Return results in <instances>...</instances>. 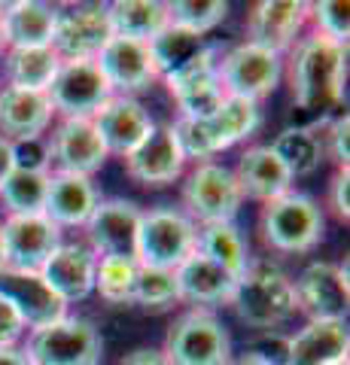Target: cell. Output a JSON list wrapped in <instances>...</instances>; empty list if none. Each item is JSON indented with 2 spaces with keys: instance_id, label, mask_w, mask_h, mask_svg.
I'll list each match as a JSON object with an SVG mask.
<instances>
[{
  "instance_id": "obj_1",
  "label": "cell",
  "mask_w": 350,
  "mask_h": 365,
  "mask_svg": "<svg viewBox=\"0 0 350 365\" xmlns=\"http://www.w3.org/2000/svg\"><path fill=\"white\" fill-rule=\"evenodd\" d=\"M347 79V46L311 34L292 49V101L304 113H329L341 104Z\"/></svg>"
},
{
  "instance_id": "obj_2",
  "label": "cell",
  "mask_w": 350,
  "mask_h": 365,
  "mask_svg": "<svg viewBox=\"0 0 350 365\" xmlns=\"http://www.w3.org/2000/svg\"><path fill=\"white\" fill-rule=\"evenodd\" d=\"M229 304L235 307L241 323L259 332H274L289 323L299 311L296 287L284 271L271 262H250L247 271L235 280Z\"/></svg>"
},
{
  "instance_id": "obj_3",
  "label": "cell",
  "mask_w": 350,
  "mask_h": 365,
  "mask_svg": "<svg viewBox=\"0 0 350 365\" xmlns=\"http://www.w3.org/2000/svg\"><path fill=\"white\" fill-rule=\"evenodd\" d=\"M162 353L168 365H229L232 338L213 311L189 307L168 329Z\"/></svg>"
},
{
  "instance_id": "obj_4",
  "label": "cell",
  "mask_w": 350,
  "mask_h": 365,
  "mask_svg": "<svg viewBox=\"0 0 350 365\" xmlns=\"http://www.w3.org/2000/svg\"><path fill=\"white\" fill-rule=\"evenodd\" d=\"M195 244H198V225L183 210L155 207L140 213L134 259H138V265L146 268L174 271L180 262H186L195 253Z\"/></svg>"
},
{
  "instance_id": "obj_5",
  "label": "cell",
  "mask_w": 350,
  "mask_h": 365,
  "mask_svg": "<svg viewBox=\"0 0 350 365\" xmlns=\"http://www.w3.org/2000/svg\"><path fill=\"white\" fill-rule=\"evenodd\" d=\"M262 241L277 253H308L323 241V210L317 201L299 192H287L274 201H268L259 216Z\"/></svg>"
},
{
  "instance_id": "obj_6",
  "label": "cell",
  "mask_w": 350,
  "mask_h": 365,
  "mask_svg": "<svg viewBox=\"0 0 350 365\" xmlns=\"http://www.w3.org/2000/svg\"><path fill=\"white\" fill-rule=\"evenodd\" d=\"M31 365H98L104 356V338L83 317H61L34 329L21 347Z\"/></svg>"
},
{
  "instance_id": "obj_7",
  "label": "cell",
  "mask_w": 350,
  "mask_h": 365,
  "mask_svg": "<svg viewBox=\"0 0 350 365\" xmlns=\"http://www.w3.org/2000/svg\"><path fill=\"white\" fill-rule=\"evenodd\" d=\"M183 204L192 222H235L244 204V192L235 180V170L220 162H198L189 180L183 182Z\"/></svg>"
},
{
  "instance_id": "obj_8",
  "label": "cell",
  "mask_w": 350,
  "mask_h": 365,
  "mask_svg": "<svg viewBox=\"0 0 350 365\" xmlns=\"http://www.w3.org/2000/svg\"><path fill=\"white\" fill-rule=\"evenodd\" d=\"M217 73L225 95L259 104L277 88L284 76V58L256 43H238L222 55V61H217Z\"/></svg>"
},
{
  "instance_id": "obj_9",
  "label": "cell",
  "mask_w": 350,
  "mask_h": 365,
  "mask_svg": "<svg viewBox=\"0 0 350 365\" xmlns=\"http://www.w3.org/2000/svg\"><path fill=\"white\" fill-rule=\"evenodd\" d=\"M113 37L107 4H76L58 9L52 52L61 61H95Z\"/></svg>"
},
{
  "instance_id": "obj_10",
  "label": "cell",
  "mask_w": 350,
  "mask_h": 365,
  "mask_svg": "<svg viewBox=\"0 0 350 365\" xmlns=\"http://www.w3.org/2000/svg\"><path fill=\"white\" fill-rule=\"evenodd\" d=\"M46 95L64 119H92L113 98V88L95 61H61Z\"/></svg>"
},
{
  "instance_id": "obj_11",
  "label": "cell",
  "mask_w": 350,
  "mask_h": 365,
  "mask_svg": "<svg viewBox=\"0 0 350 365\" xmlns=\"http://www.w3.org/2000/svg\"><path fill=\"white\" fill-rule=\"evenodd\" d=\"M0 241H4L6 271H40L61 244V228L49 216H6L0 222Z\"/></svg>"
},
{
  "instance_id": "obj_12",
  "label": "cell",
  "mask_w": 350,
  "mask_h": 365,
  "mask_svg": "<svg viewBox=\"0 0 350 365\" xmlns=\"http://www.w3.org/2000/svg\"><path fill=\"white\" fill-rule=\"evenodd\" d=\"M165 86L171 91V98L177 101L183 119H210L222 107V101L229 98L220 83L217 55H213L210 46L180 73L165 76Z\"/></svg>"
},
{
  "instance_id": "obj_13",
  "label": "cell",
  "mask_w": 350,
  "mask_h": 365,
  "mask_svg": "<svg viewBox=\"0 0 350 365\" xmlns=\"http://www.w3.org/2000/svg\"><path fill=\"white\" fill-rule=\"evenodd\" d=\"M292 287H296L299 311H304L311 319H335V323L347 319V304H350L347 262L344 265L311 262Z\"/></svg>"
},
{
  "instance_id": "obj_14",
  "label": "cell",
  "mask_w": 350,
  "mask_h": 365,
  "mask_svg": "<svg viewBox=\"0 0 350 365\" xmlns=\"http://www.w3.org/2000/svg\"><path fill=\"white\" fill-rule=\"evenodd\" d=\"M95 64L101 67L113 95L134 98L138 91H146L159 79L150 46L138 40H125V37H110V43L98 52Z\"/></svg>"
},
{
  "instance_id": "obj_15",
  "label": "cell",
  "mask_w": 350,
  "mask_h": 365,
  "mask_svg": "<svg viewBox=\"0 0 350 365\" xmlns=\"http://www.w3.org/2000/svg\"><path fill=\"white\" fill-rule=\"evenodd\" d=\"M92 122L101 134L107 155H119V158H125L128 153L138 150L155 128V122L150 119V113H146L140 101L125 95H113L92 116Z\"/></svg>"
},
{
  "instance_id": "obj_16",
  "label": "cell",
  "mask_w": 350,
  "mask_h": 365,
  "mask_svg": "<svg viewBox=\"0 0 350 365\" xmlns=\"http://www.w3.org/2000/svg\"><path fill=\"white\" fill-rule=\"evenodd\" d=\"M140 213L143 210H138V204L125 198L98 201L95 213L83 225L88 237V250L95 256H134Z\"/></svg>"
},
{
  "instance_id": "obj_17",
  "label": "cell",
  "mask_w": 350,
  "mask_h": 365,
  "mask_svg": "<svg viewBox=\"0 0 350 365\" xmlns=\"http://www.w3.org/2000/svg\"><path fill=\"white\" fill-rule=\"evenodd\" d=\"M49 155L61 174L92 177L104 168L107 150L92 119H61V125L49 137Z\"/></svg>"
},
{
  "instance_id": "obj_18",
  "label": "cell",
  "mask_w": 350,
  "mask_h": 365,
  "mask_svg": "<svg viewBox=\"0 0 350 365\" xmlns=\"http://www.w3.org/2000/svg\"><path fill=\"white\" fill-rule=\"evenodd\" d=\"M0 295L16 307L19 319L31 332L67 317V304L49 289L40 271H4L0 274Z\"/></svg>"
},
{
  "instance_id": "obj_19",
  "label": "cell",
  "mask_w": 350,
  "mask_h": 365,
  "mask_svg": "<svg viewBox=\"0 0 350 365\" xmlns=\"http://www.w3.org/2000/svg\"><path fill=\"white\" fill-rule=\"evenodd\" d=\"M308 21V4L302 0H262L247 16V34L262 49L284 55L299 43V34Z\"/></svg>"
},
{
  "instance_id": "obj_20",
  "label": "cell",
  "mask_w": 350,
  "mask_h": 365,
  "mask_svg": "<svg viewBox=\"0 0 350 365\" xmlns=\"http://www.w3.org/2000/svg\"><path fill=\"white\" fill-rule=\"evenodd\" d=\"M95 265L98 256L86 244H58V250L43 262L40 277L64 304H76L95 289Z\"/></svg>"
},
{
  "instance_id": "obj_21",
  "label": "cell",
  "mask_w": 350,
  "mask_h": 365,
  "mask_svg": "<svg viewBox=\"0 0 350 365\" xmlns=\"http://www.w3.org/2000/svg\"><path fill=\"white\" fill-rule=\"evenodd\" d=\"M186 168V158L177 146V137L171 125H155L153 134L138 146L134 153L125 155V170L134 182L140 186H168L174 182Z\"/></svg>"
},
{
  "instance_id": "obj_22",
  "label": "cell",
  "mask_w": 350,
  "mask_h": 365,
  "mask_svg": "<svg viewBox=\"0 0 350 365\" xmlns=\"http://www.w3.org/2000/svg\"><path fill=\"white\" fill-rule=\"evenodd\" d=\"M58 9L43 0H16L0 6V43L6 49H46L52 46Z\"/></svg>"
},
{
  "instance_id": "obj_23",
  "label": "cell",
  "mask_w": 350,
  "mask_h": 365,
  "mask_svg": "<svg viewBox=\"0 0 350 365\" xmlns=\"http://www.w3.org/2000/svg\"><path fill=\"white\" fill-rule=\"evenodd\" d=\"M52 101L46 91H25V88H0V137L9 143L34 140L43 137L52 125Z\"/></svg>"
},
{
  "instance_id": "obj_24",
  "label": "cell",
  "mask_w": 350,
  "mask_h": 365,
  "mask_svg": "<svg viewBox=\"0 0 350 365\" xmlns=\"http://www.w3.org/2000/svg\"><path fill=\"white\" fill-rule=\"evenodd\" d=\"M174 277H177L180 302L205 307V311L210 304H229L232 292H235V280H238L225 268H220L217 262L201 256L198 250L174 268Z\"/></svg>"
},
{
  "instance_id": "obj_25",
  "label": "cell",
  "mask_w": 350,
  "mask_h": 365,
  "mask_svg": "<svg viewBox=\"0 0 350 365\" xmlns=\"http://www.w3.org/2000/svg\"><path fill=\"white\" fill-rule=\"evenodd\" d=\"M98 189L92 177L80 174H61L55 170L49 174V189H46V204H43V216L58 225V228H76L86 225L88 216L98 207Z\"/></svg>"
},
{
  "instance_id": "obj_26",
  "label": "cell",
  "mask_w": 350,
  "mask_h": 365,
  "mask_svg": "<svg viewBox=\"0 0 350 365\" xmlns=\"http://www.w3.org/2000/svg\"><path fill=\"white\" fill-rule=\"evenodd\" d=\"M235 180H238L244 198H253L262 204L292 192V174L271 146H250L241 155L238 168H235Z\"/></svg>"
},
{
  "instance_id": "obj_27",
  "label": "cell",
  "mask_w": 350,
  "mask_h": 365,
  "mask_svg": "<svg viewBox=\"0 0 350 365\" xmlns=\"http://www.w3.org/2000/svg\"><path fill=\"white\" fill-rule=\"evenodd\" d=\"M350 350L347 323L335 319H311L308 326L287 338V362L284 365H329L344 359Z\"/></svg>"
},
{
  "instance_id": "obj_28",
  "label": "cell",
  "mask_w": 350,
  "mask_h": 365,
  "mask_svg": "<svg viewBox=\"0 0 350 365\" xmlns=\"http://www.w3.org/2000/svg\"><path fill=\"white\" fill-rule=\"evenodd\" d=\"M195 122L201 125V134H205L210 155H217L222 150H229V146L247 140V137H253L259 122H262V113H259V104H253V101L229 95L210 119H195Z\"/></svg>"
},
{
  "instance_id": "obj_29",
  "label": "cell",
  "mask_w": 350,
  "mask_h": 365,
  "mask_svg": "<svg viewBox=\"0 0 350 365\" xmlns=\"http://www.w3.org/2000/svg\"><path fill=\"white\" fill-rule=\"evenodd\" d=\"M107 16L113 37L138 43H150L171 25L168 4H159V0H116V4H107Z\"/></svg>"
},
{
  "instance_id": "obj_30",
  "label": "cell",
  "mask_w": 350,
  "mask_h": 365,
  "mask_svg": "<svg viewBox=\"0 0 350 365\" xmlns=\"http://www.w3.org/2000/svg\"><path fill=\"white\" fill-rule=\"evenodd\" d=\"M195 250L201 256H207L210 262H217L220 268H225L232 277H241L250 265V250L241 235V228L235 222H217V225H201L198 228V244Z\"/></svg>"
},
{
  "instance_id": "obj_31",
  "label": "cell",
  "mask_w": 350,
  "mask_h": 365,
  "mask_svg": "<svg viewBox=\"0 0 350 365\" xmlns=\"http://www.w3.org/2000/svg\"><path fill=\"white\" fill-rule=\"evenodd\" d=\"M61 67V58L46 49H9L6 52V76L13 88L25 91H49L55 73Z\"/></svg>"
},
{
  "instance_id": "obj_32",
  "label": "cell",
  "mask_w": 350,
  "mask_h": 365,
  "mask_svg": "<svg viewBox=\"0 0 350 365\" xmlns=\"http://www.w3.org/2000/svg\"><path fill=\"white\" fill-rule=\"evenodd\" d=\"M146 46H150V55H153L155 71H159V79L180 73L183 67H189L201 52L207 49L205 37H195V34H189L183 28H174V25H168L159 37H153Z\"/></svg>"
},
{
  "instance_id": "obj_33",
  "label": "cell",
  "mask_w": 350,
  "mask_h": 365,
  "mask_svg": "<svg viewBox=\"0 0 350 365\" xmlns=\"http://www.w3.org/2000/svg\"><path fill=\"white\" fill-rule=\"evenodd\" d=\"M271 150L287 165V170L296 177H308L323 162V137H317V128H287L271 143Z\"/></svg>"
},
{
  "instance_id": "obj_34",
  "label": "cell",
  "mask_w": 350,
  "mask_h": 365,
  "mask_svg": "<svg viewBox=\"0 0 350 365\" xmlns=\"http://www.w3.org/2000/svg\"><path fill=\"white\" fill-rule=\"evenodd\" d=\"M52 174V170H49ZM49 174H37V170H16L4 180L0 186V201L9 210V216H31L43 213L49 189Z\"/></svg>"
},
{
  "instance_id": "obj_35",
  "label": "cell",
  "mask_w": 350,
  "mask_h": 365,
  "mask_svg": "<svg viewBox=\"0 0 350 365\" xmlns=\"http://www.w3.org/2000/svg\"><path fill=\"white\" fill-rule=\"evenodd\" d=\"M138 259L134 256H98L95 289L107 304H131L134 280H138Z\"/></svg>"
},
{
  "instance_id": "obj_36",
  "label": "cell",
  "mask_w": 350,
  "mask_h": 365,
  "mask_svg": "<svg viewBox=\"0 0 350 365\" xmlns=\"http://www.w3.org/2000/svg\"><path fill=\"white\" fill-rule=\"evenodd\" d=\"M229 16V4L225 0H174L168 4V19L174 28H183L195 37H205Z\"/></svg>"
},
{
  "instance_id": "obj_37",
  "label": "cell",
  "mask_w": 350,
  "mask_h": 365,
  "mask_svg": "<svg viewBox=\"0 0 350 365\" xmlns=\"http://www.w3.org/2000/svg\"><path fill=\"white\" fill-rule=\"evenodd\" d=\"M180 302V292H177V277L174 271H165V268H138V280H134V299L131 304L138 307H168Z\"/></svg>"
},
{
  "instance_id": "obj_38",
  "label": "cell",
  "mask_w": 350,
  "mask_h": 365,
  "mask_svg": "<svg viewBox=\"0 0 350 365\" xmlns=\"http://www.w3.org/2000/svg\"><path fill=\"white\" fill-rule=\"evenodd\" d=\"M350 6L341 4V0H320V4H308V19L317 25L320 37L332 40V43H341L347 46V37H350Z\"/></svg>"
},
{
  "instance_id": "obj_39",
  "label": "cell",
  "mask_w": 350,
  "mask_h": 365,
  "mask_svg": "<svg viewBox=\"0 0 350 365\" xmlns=\"http://www.w3.org/2000/svg\"><path fill=\"white\" fill-rule=\"evenodd\" d=\"M13 168L16 170H37V174H49L52 155L46 137H34V140H16L13 143Z\"/></svg>"
},
{
  "instance_id": "obj_40",
  "label": "cell",
  "mask_w": 350,
  "mask_h": 365,
  "mask_svg": "<svg viewBox=\"0 0 350 365\" xmlns=\"http://www.w3.org/2000/svg\"><path fill=\"white\" fill-rule=\"evenodd\" d=\"M323 153H329L338 162V168H347V162H350V116H347V110L332 119H326Z\"/></svg>"
},
{
  "instance_id": "obj_41",
  "label": "cell",
  "mask_w": 350,
  "mask_h": 365,
  "mask_svg": "<svg viewBox=\"0 0 350 365\" xmlns=\"http://www.w3.org/2000/svg\"><path fill=\"white\" fill-rule=\"evenodd\" d=\"M329 207L338 216V222H350V170L338 168V174L332 177L329 186Z\"/></svg>"
},
{
  "instance_id": "obj_42",
  "label": "cell",
  "mask_w": 350,
  "mask_h": 365,
  "mask_svg": "<svg viewBox=\"0 0 350 365\" xmlns=\"http://www.w3.org/2000/svg\"><path fill=\"white\" fill-rule=\"evenodd\" d=\"M25 335V323L19 319L16 307L0 295V347H16Z\"/></svg>"
},
{
  "instance_id": "obj_43",
  "label": "cell",
  "mask_w": 350,
  "mask_h": 365,
  "mask_svg": "<svg viewBox=\"0 0 350 365\" xmlns=\"http://www.w3.org/2000/svg\"><path fill=\"white\" fill-rule=\"evenodd\" d=\"M119 365H168V359L159 347H138V350H131L128 356H122Z\"/></svg>"
},
{
  "instance_id": "obj_44",
  "label": "cell",
  "mask_w": 350,
  "mask_h": 365,
  "mask_svg": "<svg viewBox=\"0 0 350 365\" xmlns=\"http://www.w3.org/2000/svg\"><path fill=\"white\" fill-rule=\"evenodd\" d=\"M9 174H13V143L6 137H0V186Z\"/></svg>"
},
{
  "instance_id": "obj_45",
  "label": "cell",
  "mask_w": 350,
  "mask_h": 365,
  "mask_svg": "<svg viewBox=\"0 0 350 365\" xmlns=\"http://www.w3.org/2000/svg\"><path fill=\"white\" fill-rule=\"evenodd\" d=\"M0 365H31L21 347H0Z\"/></svg>"
},
{
  "instance_id": "obj_46",
  "label": "cell",
  "mask_w": 350,
  "mask_h": 365,
  "mask_svg": "<svg viewBox=\"0 0 350 365\" xmlns=\"http://www.w3.org/2000/svg\"><path fill=\"white\" fill-rule=\"evenodd\" d=\"M229 365H271V362L259 359L256 353H250V350H247V353H241V356H232V362H229Z\"/></svg>"
},
{
  "instance_id": "obj_47",
  "label": "cell",
  "mask_w": 350,
  "mask_h": 365,
  "mask_svg": "<svg viewBox=\"0 0 350 365\" xmlns=\"http://www.w3.org/2000/svg\"><path fill=\"white\" fill-rule=\"evenodd\" d=\"M6 271V256H4V241H0V274Z\"/></svg>"
},
{
  "instance_id": "obj_48",
  "label": "cell",
  "mask_w": 350,
  "mask_h": 365,
  "mask_svg": "<svg viewBox=\"0 0 350 365\" xmlns=\"http://www.w3.org/2000/svg\"><path fill=\"white\" fill-rule=\"evenodd\" d=\"M329 365H350V359L344 356V359H335V362H329Z\"/></svg>"
}]
</instances>
